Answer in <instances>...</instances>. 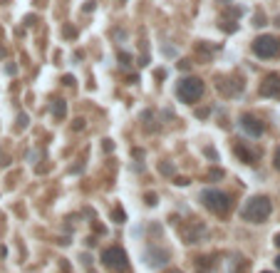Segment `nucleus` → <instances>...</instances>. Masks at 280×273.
I'll return each mask as SVG.
<instances>
[{
	"mask_svg": "<svg viewBox=\"0 0 280 273\" xmlns=\"http://www.w3.org/2000/svg\"><path fill=\"white\" fill-rule=\"evenodd\" d=\"M275 263H278V268H280V256H278V261H275Z\"/></svg>",
	"mask_w": 280,
	"mask_h": 273,
	"instance_id": "obj_11",
	"label": "nucleus"
},
{
	"mask_svg": "<svg viewBox=\"0 0 280 273\" xmlns=\"http://www.w3.org/2000/svg\"><path fill=\"white\" fill-rule=\"evenodd\" d=\"M201 201H204L206 209H211L213 214H218V216H226L231 211V196L218 192V189H206L204 194H201Z\"/></svg>",
	"mask_w": 280,
	"mask_h": 273,
	"instance_id": "obj_2",
	"label": "nucleus"
},
{
	"mask_svg": "<svg viewBox=\"0 0 280 273\" xmlns=\"http://www.w3.org/2000/svg\"><path fill=\"white\" fill-rule=\"evenodd\" d=\"M236 154H238V156H243V159H245V164H250V161H253V156L248 154V152H245L243 147H238V149H236Z\"/></svg>",
	"mask_w": 280,
	"mask_h": 273,
	"instance_id": "obj_8",
	"label": "nucleus"
},
{
	"mask_svg": "<svg viewBox=\"0 0 280 273\" xmlns=\"http://www.w3.org/2000/svg\"><path fill=\"white\" fill-rule=\"evenodd\" d=\"M253 52L263 60L278 58L280 55V40L275 35H261V38L253 42Z\"/></svg>",
	"mask_w": 280,
	"mask_h": 273,
	"instance_id": "obj_4",
	"label": "nucleus"
},
{
	"mask_svg": "<svg viewBox=\"0 0 280 273\" xmlns=\"http://www.w3.org/2000/svg\"><path fill=\"white\" fill-rule=\"evenodd\" d=\"M241 127L250 137H261L263 134V122L261 119H256V117H250V115H245V117L241 119Z\"/></svg>",
	"mask_w": 280,
	"mask_h": 273,
	"instance_id": "obj_7",
	"label": "nucleus"
},
{
	"mask_svg": "<svg viewBox=\"0 0 280 273\" xmlns=\"http://www.w3.org/2000/svg\"><path fill=\"white\" fill-rule=\"evenodd\" d=\"M176 95L181 102H186V104H193V102H199L201 95H204V82L196 77H186L181 79L179 85H176Z\"/></svg>",
	"mask_w": 280,
	"mask_h": 273,
	"instance_id": "obj_3",
	"label": "nucleus"
},
{
	"mask_svg": "<svg viewBox=\"0 0 280 273\" xmlns=\"http://www.w3.org/2000/svg\"><path fill=\"white\" fill-rule=\"evenodd\" d=\"M263 273H270V271H263Z\"/></svg>",
	"mask_w": 280,
	"mask_h": 273,
	"instance_id": "obj_12",
	"label": "nucleus"
},
{
	"mask_svg": "<svg viewBox=\"0 0 280 273\" xmlns=\"http://www.w3.org/2000/svg\"><path fill=\"white\" fill-rule=\"evenodd\" d=\"M273 164H275V169H280V147L275 149V156H273Z\"/></svg>",
	"mask_w": 280,
	"mask_h": 273,
	"instance_id": "obj_9",
	"label": "nucleus"
},
{
	"mask_svg": "<svg viewBox=\"0 0 280 273\" xmlns=\"http://www.w3.org/2000/svg\"><path fill=\"white\" fill-rule=\"evenodd\" d=\"M273 211V206H270V199H265V196H253L245 206H243V219L245 221H250V224H261L265 221L268 216Z\"/></svg>",
	"mask_w": 280,
	"mask_h": 273,
	"instance_id": "obj_1",
	"label": "nucleus"
},
{
	"mask_svg": "<svg viewBox=\"0 0 280 273\" xmlns=\"http://www.w3.org/2000/svg\"><path fill=\"white\" fill-rule=\"evenodd\" d=\"M275 243H278V249H280V234H278V236H275Z\"/></svg>",
	"mask_w": 280,
	"mask_h": 273,
	"instance_id": "obj_10",
	"label": "nucleus"
},
{
	"mask_svg": "<svg viewBox=\"0 0 280 273\" xmlns=\"http://www.w3.org/2000/svg\"><path fill=\"white\" fill-rule=\"evenodd\" d=\"M102 263L109 268V271H127V254L122 251V249H117V246H112V249H107L104 254H102Z\"/></svg>",
	"mask_w": 280,
	"mask_h": 273,
	"instance_id": "obj_5",
	"label": "nucleus"
},
{
	"mask_svg": "<svg viewBox=\"0 0 280 273\" xmlns=\"http://www.w3.org/2000/svg\"><path fill=\"white\" fill-rule=\"evenodd\" d=\"M261 95L263 97H275L280 99V75H268L261 85Z\"/></svg>",
	"mask_w": 280,
	"mask_h": 273,
	"instance_id": "obj_6",
	"label": "nucleus"
}]
</instances>
